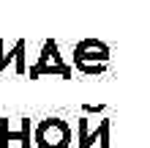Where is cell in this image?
Returning a JSON list of instances; mask_svg holds the SVG:
<instances>
[{
    "instance_id": "7a4b0ae2",
    "label": "cell",
    "mask_w": 150,
    "mask_h": 148,
    "mask_svg": "<svg viewBox=\"0 0 150 148\" xmlns=\"http://www.w3.org/2000/svg\"><path fill=\"white\" fill-rule=\"evenodd\" d=\"M107 47L98 44V41H82L74 49V66L82 74H98L107 66Z\"/></svg>"
},
{
    "instance_id": "6da1fadb",
    "label": "cell",
    "mask_w": 150,
    "mask_h": 148,
    "mask_svg": "<svg viewBox=\"0 0 150 148\" xmlns=\"http://www.w3.org/2000/svg\"><path fill=\"white\" fill-rule=\"evenodd\" d=\"M36 145L38 148H68L71 145V129L60 118H47L36 126Z\"/></svg>"
},
{
    "instance_id": "8992f818",
    "label": "cell",
    "mask_w": 150,
    "mask_h": 148,
    "mask_svg": "<svg viewBox=\"0 0 150 148\" xmlns=\"http://www.w3.org/2000/svg\"><path fill=\"white\" fill-rule=\"evenodd\" d=\"M8 60H14V69H16V74H25V41H16L14 49L3 52V41H0V71H6V66H8Z\"/></svg>"
},
{
    "instance_id": "5b68a950",
    "label": "cell",
    "mask_w": 150,
    "mask_h": 148,
    "mask_svg": "<svg viewBox=\"0 0 150 148\" xmlns=\"http://www.w3.org/2000/svg\"><path fill=\"white\" fill-rule=\"evenodd\" d=\"M79 148H93L98 140L101 148H109V118H101L98 126L90 129V118H79Z\"/></svg>"
},
{
    "instance_id": "3957f363",
    "label": "cell",
    "mask_w": 150,
    "mask_h": 148,
    "mask_svg": "<svg viewBox=\"0 0 150 148\" xmlns=\"http://www.w3.org/2000/svg\"><path fill=\"white\" fill-rule=\"evenodd\" d=\"M41 74L71 77V69L63 63V58H60V52H57V44H55V41H47V44H44L38 60H36V63H33V69H30V77H33V80H36V77H41Z\"/></svg>"
},
{
    "instance_id": "277c9868",
    "label": "cell",
    "mask_w": 150,
    "mask_h": 148,
    "mask_svg": "<svg viewBox=\"0 0 150 148\" xmlns=\"http://www.w3.org/2000/svg\"><path fill=\"white\" fill-rule=\"evenodd\" d=\"M19 140L22 148H33L30 143V118H19V121H0V148H8V143Z\"/></svg>"
}]
</instances>
